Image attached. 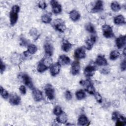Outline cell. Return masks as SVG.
I'll list each match as a JSON object with an SVG mask.
<instances>
[{
  "instance_id": "obj_1",
  "label": "cell",
  "mask_w": 126,
  "mask_h": 126,
  "mask_svg": "<svg viewBox=\"0 0 126 126\" xmlns=\"http://www.w3.org/2000/svg\"><path fill=\"white\" fill-rule=\"evenodd\" d=\"M20 10V7L18 5H14L12 7L9 14L10 23L11 26H14L17 23Z\"/></svg>"
},
{
  "instance_id": "obj_2",
  "label": "cell",
  "mask_w": 126,
  "mask_h": 126,
  "mask_svg": "<svg viewBox=\"0 0 126 126\" xmlns=\"http://www.w3.org/2000/svg\"><path fill=\"white\" fill-rule=\"evenodd\" d=\"M80 84L82 85L85 91L91 94H94L95 92V88L93 84L89 80H82L80 81Z\"/></svg>"
},
{
  "instance_id": "obj_3",
  "label": "cell",
  "mask_w": 126,
  "mask_h": 126,
  "mask_svg": "<svg viewBox=\"0 0 126 126\" xmlns=\"http://www.w3.org/2000/svg\"><path fill=\"white\" fill-rule=\"evenodd\" d=\"M53 27L61 32H63L66 29V26L64 22L61 19H57L55 20L53 22Z\"/></svg>"
},
{
  "instance_id": "obj_4",
  "label": "cell",
  "mask_w": 126,
  "mask_h": 126,
  "mask_svg": "<svg viewBox=\"0 0 126 126\" xmlns=\"http://www.w3.org/2000/svg\"><path fill=\"white\" fill-rule=\"evenodd\" d=\"M45 93L47 97L50 100H53L55 98V90L50 84H47L46 85L44 88Z\"/></svg>"
},
{
  "instance_id": "obj_5",
  "label": "cell",
  "mask_w": 126,
  "mask_h": 126,
  "mask_svg": "<svg viewBox=\"0 0 126 126\" xmlns=\"http://www.w3.org/2000/svg\"><path fill=\"white\" fill-rule=\"evenodd\" d=\"M102 30L103 36L107 38H112L114 36V34L112 27L107 24L103 25L102 26Z\"/></svg>"
},
{
  "instance_id": "obj_6",
  "label": "cell",
  "mask_w": 126,
  "mask_h": 126,
  "mask_svg": "<svg viewBox=\"0 0 126 126\" xmlns=\"http://www.w3.org/2000/svg\"><path fill=\"white\" fill-rule=\"evenodd\" d=\"M85 49L84 47H80L76 49L74 52V57L77 59H84L86 56Z\"/></svg>"
},
{
  "instance_id": "obj_7",
  "label": "cell",
  "mask_w": 126,
  "mask_h": 126,
  "mask_svg": "<svg viewBox=\"0 0 126 126\" xmlns=\"http://www.w3.org/2000/svg\"><path fill=\"white\" fill-rule=\"evenodd\" d=\"M21 77L24 83V84L28 87H29L30 89L33 90L34 89L33 84L32 83V80L31 78L27 74L25 73H23L21 75Z\"/></svg>"
},
{
  "instance_id": "obj_8",
  "label": "cell",
  "mask_w": 126,
  "mask_h": 126,
  "mask_svg": "<svg viewBox=\"0 0 126 126\" xmlns=\"http://www.w3.org/2000/svg\"><path fill=\"white\" fill-rule=\"evenodd\" d=\"M61 65L57 62L52 63L49 67L50 74L53 76H55L58 75L60 71Z\"/></svg>"
},
{
  "instance_id": "obj_9",
  "label": "cell",
  "mask_w": 126,
  "mask_h": 126,
  "mask_svg": "<svg viewBox=\"0 0 126 126\" xmlns=\"http://www.w3.org/2000/svg\"><path fill=\"white\" fill-rule=\"evenodd\" d=\"M50 4L52 7V11L54 14H58L61 13L62 8L61 5L57 0H52L50 1Z\"/></svg>"
},
{
  "instance_id": "obj_10",
  "label": "cell",
  "mask_w": 126,
  "mask_h": 126,
  "mask_svg": "<svg viewBox=\"0 0 126 126\" xmlns=\"http://www.w3.org/2000/svg\"><path fill=\"white\" fill-rule=\"evenodd\" d=\"M96 71V67L94 65L89 64L84 69V74L86 77H91L93 76Z\"/></svg>"
},
{
  "instance_id": "obj_11",
  "label": "cell",
  "mask_w": 126,
  "mask_h": 126,
  "mask_svg": "<svg viewBox=\"0 0 126 126\" xmlns=\"http://www.w3.org/2000/svg\"><path fill=\"white\" fill-rule=\"evenodd\" d=\"M96 41V37L94 35H92L87 38L85 41V48L88 50L92 49Z\"/></svg>"
},
{
  "instance_id": "obj_12",
  "label": "cell",
  "mask_w": 126,
  "mask_h": 126,
  "mask_svg": "<svg viewBox=\"0 0 126 126\" xmlns=\"http://www.w3.org/2000/svg\"><path fill=\"white\" fill-rule=\"evenodd\" d=\"M45 55L51 57L53 54L54 47L52 44L49 41H46L44 45Z\"/></svg>"
},
{
  "instance_id": "obj_13",
  "label": "cell",
  "mask_w": 126,
  "mask_h": 126,
  "mask_svg": "<svg viewBox=\"0 0 126 126\" xmlns=\"http://www.w3.org/2000/svg\"><path fill=\"white\" fill-rule=\"evenodd\" d=\"M80 70V65L79 62L75 61H74L71 64V73L73 75H76L78 74Z\"/></svg>"
},
{
  "instance_id": "obj_14",
  "label": "cell",
  "mask_w": 126,
  "mask_h": 126,
  "mask_svg": "<svg viewBox=\"0 0 126 126\" xmlns=\"http://www.w3.org/2000/svg\"><path fill=\"white\" fill-rule=\"evenodd\" d=\"M9 101L11 105H18L21 102V98L16 94H12L9 96Z\"/></svg>"
},
{
  "instance_id": "obj_15",
  "label": "cell",
  "mask_w": 126,
  "mask_h": 126,
  "mask_svg": "<svg viewBox=\"0 0 126 126\" xmlns=\"http://www.w3.org/2000/svg\"><path fill=\"white\" fill-rule=\"evenodd\" d=\"M32 93L33 98L35 101H40L43 99V94L40 90L34 88L32 90Z\"/></svg>"
},
{
  "instance_id": "obj_16",
  "label": "cell",
  "mask_w": 126,
  "mask_h": 126,
  "mask_svg": "<svg viewBox=\"0 0 126 126\" xmlns=\"http://www.w3.org/2000/svg\"><path fill=\"white\" fill-rule=\"evenodd\" d=\"M126 44V36L120 35L116 39V45L118 49L123 48Z\"/></svg>"
},
{
  "instance_id": "obj_17",
  "label": "cell",
  "mask_w": 126,
  "mask_h": 126,
  "mask_svg": "<svg viewBox=\"0 0 126 126\" xmlns=\"http://www.w3.org/2000/svg\"><path fill=\"white\" fill-rule=\"evenodd\" d=\"M103 2L101 0H97L95 2L94 6L92 9L91 11L93 13H96L101 11L103 10Z\"/></svg>"
},
{
  "instance_id": "obj_18",
  "label": "cell",
  "mask_w": 126,
  "mask_h": 126,
  "mask_svg": "<svg viewBox=\"0 0 126 126\" xmlns=\"http://www.w3.org/2000/svg\"><path fill=\"white\" fill-rule=\"evenodd\" d=\"M58 63L61 65H68L70 63V59L68 56L65 55H62L59 57Z\"/></svg>"
},
{
  "instance_id": "obj_19",
  "label": "cell",
  "mask_w": 126,
  "mask_h": 126,
  "mask_svg": "<svg viewBox=\"0 0 126 126\" xmlns=\"http://www.w3.org/2000/svg\"><path fill=\"white\" fill-rule=\"evenodd\" d=\"M95 63L99 66H106L107 65L108 63L103 56L98 55L95 60Z\"/></svg>"
},
{
  "instance_id": "obj_20",
  "label": "cell",
  "mask_w": 126,
  "mask_h": 126,
  "mask_svg": "<svg viewBox=\"0 0 126 126\" xmlns=\"http://www.w3.org/2000/svg\"><path fill=\"white\" fill-rule=\"evenodd\" d=\"M90 122L88 118L84 114L81 115L78 119V125L80 126H88Z\"/></svg>"
},
{
  "instance_id": "obj_21",
  "label": "cell",
  "mask_w": 126,
  "mask_h": 126,
  "mask_svg": "<svg viewBox=\"0 0 126 126\" xmlns=\"http://www.w3.org/2000/svg\"><path fill=\"white\" fill-rule=\"evenodd\" d=\"M61 47H62V49L63 51L65 52H67L72 48V44L67 39H64L62 41Z\"/></svg>"
},
{
  "instance_id": "obj_22",
  "label": "cell",
  "mask_w": 126,
  "mask_h": 126,
  "mask_svg": "<svg viewBox=\"0 0 126 126\" xmlns=\"http://www.w3.org/2000/svg\"><path fill=\"white\" fill-rule=\"evenodd\" d=\"M69 16L70 19L74 22L78 21L80 18V13L76 10H71L69 13Z\"/></svg>"
},
{
  "instance_id": "obj_23",
  "label": "cell",
  "mask_w": 126,
  "mask_h": 126,
  "mask_svg": "<svg viewBox=\"0 0 126 126\" xmlns=\"http://www.w3.org/2000/svg\"><path fill=\"white\" fill-rule=\"evenodd\" d=\"M115 121H116V126H124L126 124V121L125 118L120 113L118 115Z\"/></svg>"
},
{
  "instance_id": "obj_24",
  "label": "cell",
  "mask_w": 126,
  "mask_h": 126,
  "mask_svg": "<svg viewBox=\"0 0 126 126\" xmlns=\"http://www.w3.org/2000/svg\"><path fill=\"white\" fill-rule=\"evenodd\" d=\"M114 23L116 25L125 24L126 23L125 18L122 15H117L114 18Z\"/></svg>"
},
{
  "instance_id": "obj_25",
  "label": "cell",
  "mask_w": 126,
  "mask_h": 126,
  "mask_svg": "<svg viewBox=\"0 0 126 126\" xmlns=\"http://www.w3.org/2000/svg\"><path fill=\"white\" fill-rule=\"evenodd\" d=\"M49 66H48L46 64H45L41 60L40 62L38 63L37 65V70L39 73H42L46 70L48 68Z\"/></svg>"
},
{
  "instance_id": "obj_26",
  "label": "cell",
  "mask_w": 126,
  "mask_h": 126,
  "mask_svg": "<svg viewBox=\"0 0 126 126\" xmlns=\"http://www.w3.org/2000/svg\"><path fill=\"white\" fill-rule=\"evenodd\" d=\"M41 21L43 23L45 24L50 23L52 20V14L50 13H46L43 14L41 18Z\"/></svg>"
},
{
  "instance_id": "obj_27",
  "label": "cell",
  "mask_w": 126,
  "mask_h": 126,
  "mask_svg": "<svg viewBox=\"0 0 126 126\" xmlns=\"http://www.w3.org/2000/svg\"><path fill=\"white\" fill-rule=\"evenodd\" d=\"M56 121L61 124H65L67 121V116L66 114L63 112L56 118Z\"/></svg>"
},
{
  "instance_id": "obj_28",
  "label": "cell",
  "mask_w": 126,
  "mask_h": 126,
  "mask_svg": "<svg viewBox=\"0 0 126 126\" xmlns=\"http://www.w3.org/2000/svg\"><path fill=\"white\" fill-rule=\"evenodd\" d=\"M29 33L30 35L32 37V38L34 39V40H36L40 36L39 32H38V31L36 29L34 28L30 30L29 32Z\"/></svg>"
},
{
  "instance_id": "obj_29",
  "label": "cell",
  "mask_w": 126,
  "mask_h": 126,
  "mask_svg": "<svg viewBox=\"0 0 126 126\" xmlns=\"http://www.w3.org/2000/svg\"><path fill=\"white\" fill-rule=\"evenodd\" d=\"M75 96L77 99L81 100L85 98L86 94L85 91L83 90H78L75 93Z\"/></svg>"
},
{
  "instance_id": "obj_30",
  "label": "cell",
  "mask_w": 126,
  "mask_h": 126,
  "mask_svg": "<svg viewBox=\"0 0 126 126\" xmlns=\"http://www.w3.org/2000/svg\"><path fill=\"white\" fill-rule=\"evenodd\" d=\"M85 29L87 31L91 33H95V30L94 28V26L91 23H88L85 25Z\"/></svg>"
},
{
  "instance_id": "obj_31",
  "label": "cell",
  "mask_w": 126,
  "mask_h": 126,
  "mask_svg": "<svg viewBox=\"0 0 126 126\" xmlns=\"http://www.w3.org/2000/svg\"><path fill=\"white\" fill-rule=\"evenodd\" d=\"M111 9L114 11V12H118L119 11L121 7V5L120 4H119V3H118V2L117 1H112L111 3Z\"/></svg>"
},
{
  "instance_id": "obj_32",
  "label": "cell",
  "mask_w": 126,
  "mask_h": 126,
  "mask_svg": "<svg viewBox=\"0 0 126 126\" xmlns=\"http://www.w3.org/2000/svg\"><path fill=\"white\" fill-rule=\"evenodd\" d=\"M37 51V48L36 46L33 44H30L28 46L27 51L31 55L35 54Z\"/></svg>"
},
{
  "instance_id": "obj_33",
  "label": "cell",
  "mask_w": 126,
  "mask_h": 126,
  "mask_svg": "<svg viewBox=\"0 0 126 126\" xmlns=\"http://www.w3.org/2000/svg\"><path fill=\"white\" fill-rule=\"evenodd\" d=\"M120 56V53L117 50H113L111 52L109 55V58L111 60L114 61L119 58Z\"/></svg>"
},
{
  "instance_id": "obj_34",
  "label": "cell",
  "mask_w": 126,
  "mask_h": 126,
  "mask_svg": "<svg viewBox=\"0 0 126 126\" xmlns=\"http://www.w3.org/2000/svg\"><path fill=\"white\" fill-rule=\"evenodd\" d=\"M0 94L4 99H7L9 97V93L6 90L3 88L2 86L0 87Z\"/></svg>"
},
{
  "instance_id": "obj_35",
  "label": "cell",
  "mask_w": 126,
  "mask_h": 126,
  "mask_svg": "<svg viewBox=\"0 0 126 126\" xmlns=\"http://www.w3.org/2000/svg\"><path fill=\"white\" fill-rule=\"evenodd\" d=\"M63 112V111L62 109V108L60 106H56L54 108L53 110V113L56 115V116H59L60 114H61Z\"/></svg>"
},
{
  "instance_id": "obj_36",
  "label": "cell",
  "mask_w": 126,
  "mask_h": 126,
  "mask_svg": "<svg viewBox=\"0 0 126 126\" xmlns=\"http://www.w3.org/2000/svg\"><path fill=\"white\" fill-rule=\"evenodd\" d=\"M94 96L96 100V101L99 103H101L102 102V98L100 94L98 92H95L94 94Z\"/></svg>"
},
{
  "instance_id": "obj_37",
  "label": "cell",
  "mask_w": 126,
  "mask_h": 126,
  "mask_svg": "<svg viewBox=\"0 0 126 126\" xmlns=\"http://www.w3.org/2000/svg\"><path fill=\"white\" fill-rule=\"evenodd\" d=\"M38 6L41 9H45L47 7V4L45 1L41 0L38 2Z\"/></svg>"
},
{
  "instance_id": "obj_38",
  "label": "cell",
  "mask_w": 126,
  "mask_h": 126,
  "mask_svg": "<svg viewBox=\"0 0 126 126\" xmlns=\"http://www.w3.org/2000/svg\"><path fill=\"white\" fill-rule=\"evenodd\" d=\"M64 95H65V98L68 100H71V98H72L71 93L68 90L66 91V92H65V94H64Z\"/></svg>"
},
{
  "instance_id": "obj_39",
  "label": "cell",
  "mask_w": 126,
  "mask_h": 126,
  "mask_svg": "<svg viewBox=\"0 0 126 126\" xmlns=\"http://www.w3.org/2000/svg\"><path fill=\"white\" fill-rule=\"evenodd\" d=\"M20 40H21V44L23 46H26L27 45H28V46H29V41L28 40L26 39L24 37H21L20 38Z\"/></svg>"
},
{
  "instance_id": "obj_40",
  "label": "cell",
  "mask_w": 126,
  "mask_h": 126,
  "mask_svg": "<svg viewBox=\"0 0 126 126\" xmlns=\"http://www.w3.org/2000/svg\"><path fill=\"white\" fill-rule=\"evenodd\" d=\"M19 91L22 94H26V92H27L26 87L24 85L20 86V87H19Z\"/></svg>"
},
{
  "instance_id": "obj_41",
  "label": "cell",
  "mask_w": 126,
  "mask_h": 126,
  "mask_svg": "<svg viewBox=\"0 0 126 126\" xmlns=\"http://www.w3.org/2000/svg\"><path fill=\"white\" fill-rule=\"evenodd\" d=\"M6 68V66L4 64V63L2 62V60L0 61V73L1 74H2V73L4 71Z\"/></svg>"
},
{
  "instance_id": "obj_42",
  "label": "cell",
  "mask_w": 126,
  "mask_h": 126,
  "mask_svg": "<svg viewBox=\"0 0 126 126\" xmlns=\"http://www.w3.org/2000/svg\"><path fill=\"white\" fill-rule=\"evenodd\" d=\"M120 67H121V69L122 71H125V70L126 69V60H124V61L123 62H122L121 65H120Z\"/></svg>"
},
{
  "instance_id": "obj_43",
  "label": "cell",
  "mask_w": 126,
  "mask_h": 126,
  "mask_svg": "<svg viewBox=\"0 0 126 126\" xmlns=\"http://www.w3.org/2000/svg\"><path fill=\"white\" fill-rule=\"evenodd\" d=\"M109 72V70L107 68H103L101 70V73L103 74H107Z\"/></svg>"
},
{
  "instance_id": "obj_44",
  "label": "cell",
  "mask_w": 126,
  "mask_h": 126,
  "mask_svg": "<svg viewBox=\"0 0 126 126\" xmlns=\"http://www.w3.org/2000/svg\"><path fill=\"white\" fill-rule=\"evenodd\" d=\"M126 51V48H124V51H124L123 52H124V56H125V55H126V53H125V52H126V51Z\"/></svg>"
}]
</instances>
